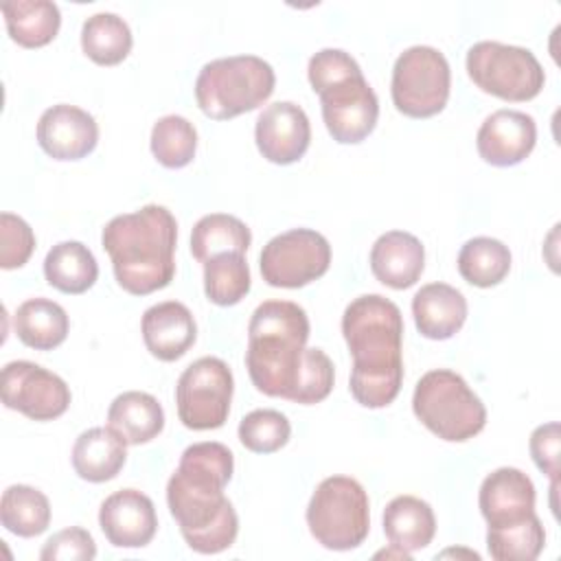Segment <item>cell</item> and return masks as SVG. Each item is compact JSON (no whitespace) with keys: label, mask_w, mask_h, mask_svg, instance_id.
<instances>
[{"label":"cell","mask_w":561,"mask_h":561,"mask_svg":"<svg viewBox=\"0 0 561 561\" xmlns=\"http://www.w3.org/2000/svg\"><path fill=\"white\" fill-rule=\"evenodd\" d=\"M309 318L291 300L261 302L248 324L245 368L259 392L313 405L329 397L335 381L333 362L309 348Z\"/></svg>","instance_id":"6da1fadb"},{"label":"cell","mask_w":561,"mask_h":561,"mask_svg":"<svg viewBox=\"0 0 561 561\" xmlns=\"http://www.w3.org/2000/svg\"><path fill=\"white\" fill-rule=\"evenodd\" d=\"M234 471L232 451L215 440L193 443L167 482V504L186 546L199 554L230 548L239 533L234 506L224 495Z\"/></svg>","instance_id":"7a4b0ae2"},{"label":"cell","mask_w":561,"mask_h":561,"mask_svg":"<svg viewBox=\"0 0 561 561\" xmlns=\"http://www.w3.org/2000/svg\"><path fill=\"white\" fill-rule=\"evenodd\" d=\"M342 335L353 357L348 386L353 399L373 410L390 405L403 381L399 307L379 294H364L344 309Z\"/></svg>","instance_id":"3957f363"},{"label":"cell","mask_w":561,"mask_h":561,"mask_svg":"<svg viewBox=\"0 0 561 561\" xmlns=\"http://www.w3.org/2000/svg\"><path fill=\"white\" fill-rule=\"evenodd\" d=\"M112 259L116 283L134 296L167 287L175 276L178 221L169 208L147 204L136 213L116 215L101 234Z\"/></svg>","instance_id":"277c9868"},{"label":"cell","mask_w":561,"mask_h":561,"mask_svg":"<svg viewBox=\"0 0 561 561\" xmlns=\"http://www.w3.org/2000/svg\"><path fill=\"white\" fill-rule=\"evenodd\" d=\"M274 68L256 55L219 57L199 70L195 99L213 121H228L263 105L274 92Z\"/></svg>","instance_id":"5b68a950"},{"label":"cell","mask_w":561,"mask_h":561,"mask_svg":"<svg viewBox=\"0 0 561 561\" xmlns=\"http://www.w3.org/2000/svg\"><path fill=\"white\" fill-rule=\"evenodd\" d=\"M412 410L438 438L465 443L486 425V408L467 381L447 368L425 373L414 388Z\"/></svg>","instance_id":"8992f818"},{"label":"cell","mask_w":561,"mask_h":561,"mask_svg":"<svg viewBox=\"0 0 561 561\" xmlns=\"http://www.w3.org/2000/svg\"><path fill=\"white\" fill-rule=\"evenodd\" d=\"M307 526L327 550H353L370 530V502L366 489L348 476L324 478L307 506Z\"/></svg>","instance_id":"52a82bcc"},{"label":"cell","mask_w":561,"mask_h":561,"mask_svg":"<svg viewBox=\"0 0 561 561\" xmlns=\"http://www.w3.org/2000/svg\"><path fill=\"white\" fill-rule=\"evenodd\" d=\"M467 72L482 92L515 103L535 99L546 83L533 50L493 39L476 42L467 50Z\"/></svg>","instance_id":"ba28073f"},{"label":"cell","mask_w":561,"mask_h":561,"mask_svg":"<svg viewBox=\"0 0 561 561\" xmlns=\"http://www.w3.org/2000/svg\"><path fill=\"white\" fill-rule=\"evenodd\" d=\"M451 70L445 55L432 46L405 48L392 68V103L410 118H430L445 110Z\"/></svg>","instance_id":"9c48e42d"},{"label":"cell","mask_w":561,"mask_h":561,"mask_svg":"<svg viewBox=\"0 0 561 561\" xmlns=\"http://www.w3.org/2000/svg\"><path fill=\"white\" fill-rule=\"evenodd\" d=\"M234 379L219 357H199L178 379L175 405L184 427L202 432L217 430L230 414Z\"/></svg>","instance_id":"30bf717a"},{"label":"cell","mask_w":561,"mask_h":561,"mask_svg":"<svg viewBox=\"0 0 561 561\" xmlns=\"http://www.w3.org/2000/svg\"><path fill=\"white\" fill-rule=\"evenodd\" d=\"M259 265L270 287L298 289L327 274L331 245L324 234L311 228H291L263 245Z\"/></svg>","instance_id":"8fae6325"},{"label":"cell","mask_w":561,"mask_h":561,"mask_svg":"<svg viewBox=\"0 0 561 561\" xmlns=\"http://www.w3.org/2000/svg\"><path fill=\"white\" fill-rule=\"evenodd\" d=\"M318 96L324 125L335 142L357 145L375 129L379 101L362 72L327 85Z\"/></svg>","instance_id":"7c38bea8"},{"label":"cell","mask_w":561,"mask_h":561,"mask_svg":"<svg viewBox=\"0 0 561 561\" xmlns=\"http://www.w3.org/2000/svg\"><path fill=\"white\" fill-rule=\"evenodd\" d=\"M2 403L33 421H53L70 405L66 381L39 364L18 359L2 368Z\"/></svg>","instance_id":"4fadbf2b"},{"label":"cell","mask_w":561,"mask_h":561,"mask_svg":"<svg viewBox=\"0 0 561 561\" xmlns=\"http://www.w3.org/2000/svg\"><path fill=\"white\" fill-rule=\"evenodd\" d=\"M254 140L265 160L274 164H291L309 149L311 125L300 105L276 101L259 114Z\"/></svg>","instance_id":"5bb4252c"},{"label":"cell","mask_w":561,"mask_h":561,"mask_svg":"<svg viewBox=\"0 0 561 561\" xmlns=\"http://www.w3.org/2000/svg\"><path fill=\"white\" fill-rule=\"evenodd\" d=\"M99 526L116 548H142L158 530L156 506L138 489H121L107 495L99 508Z\"/></svg>","instance_id":"9a60e30c"},{"label":"cell","mask_w":561,"mask_h":561,"mask_svg":"<svg viewBox=\"0 0 561 561\" xmlns=\"http://www.w3.org/2000/svg\"><path fill=\"white\" fill-rule=\"evenodd\" d=\"M37 142L53 160H81L99 142V125L85 110L57 103L39 116Z\"/></svg>","instance_id":"2e32d148"},{"label":"cell","mask_w":561,"mask_h":561,"mask_svg":"<svg viewBox=\"0 0 561 561\" xmlns=\"http://www.w3.org/2000/svg\"><path fill=\"white\" fill-rule=\"evenodd\" d=\"M537 142L535 118L519 110H497L478 129L476 147L484 162L493 167H515L524 162Z\"/></svg>","instance_id":"e0dca14e"},{"label":"cell","mask_w":561,"mask_h":561,"mask_svg":"<svg viewBox=\"0 0 561 561\" xmlns=\"http://www.w3.org/2000/svg\"><path fill=\"white\" fill-rule=\"evenodd\" d=\"M478 504L491 528L524 522L535 515V484L524 471L500 467L482 480Z\"/></svg>","instance_id":"ac0fdd59"},{"label":"cell","mask_w":561,"mask_h":561,"mask_svg":"<svg viewBox=\"0 0 561 561\" xmlns=\"http://www.w3.org/2000/svg\"><path fill=\"white\" fill-rule=\"evenodd\" d=\"M147 351L160 362L180 359L197 337V324L186 305L164 300L149 307L140 322Z\"/></svg>","instance_id":"d6986e66"},{"label":"cell","mask_w":561,"mask_h":561,"mask_svg":"<svg viewBox=\"0 0 561 561\" xmlns=\"http://www.w3.org/2000/svg\"><path fill=\"white\" fill-rule=\"evenodd\" d=\"M423 267V243L405 230H388L370 248V270L375 278L386 287H412L421 278Z\"/></svg>","instance_id":"ffe728a7"},{"label":"cell","mask_w":561,"mask_h":561,"mask_svg":"<svg viewBox=\"0 0 561 561\" xmlns=\"http://www.w3.org/2000/svg\"><path fill=\"white\" fill-rule=\"evenodd\" d=\"M412 316L423 337L449 340L467 320V300L460 289L447 283H430L414 294Z\"/></svg>","instance_id":"44dd1931"},{"label":"cell","mask_w":561,"mask_h":561,"mask_svg":"<svg viewBox=\"0 0 561 561\" xmlns=\"http://www.w3.org/2000/svg\"><path fill=\"white\" fill-rule=\"evenodd\" d=\"M127 460V443L112 427H90L72 447V469L81 480L107 482L121 473Z\"/></svg>","instance_id":"7402d4cb"},{"label":"cell","mask_w":561,"mask_h":561,"mask_svg":"<svg viewBox=\"0 0 561 561\" xmlns=\"http://www.w3.org/2000/svg\"><path fill=\"white\" fill-rule=\"evenodd\" d=\"M383 533L390 546L405 552L423 550L436 535V517L432 506L414 495H397L383 508Z\"/></svg>","instance_id":"603a6c76"},{"label":"cell","mask_w":561,"mask_h":561,"mask_svg":"<svg viewBox=\"0 0 561 561\" xmlns=\"http://www.w3.org/2000/svg\"><path fill=\"white\" fill-rule=\"evenodd\" d=\"M107 427L127 445H142L164 430V410L153 394L127 390L110 403Z\"/></svg>","instance_id":"cb8c5ba5"},{"label":"cell","mask_w":561,"mask_h":561,"mask_svg":"<svg viewBox=\"0 0 561 561\" xmlns=\"http://www.w3.org/2000/svg\"><path fill=\"white\" fill-rule=\"evenodd\" d=\"M68 327L66 309L50 298H28L13 316L15 335L35 351L57 348L66 340Z\"/></svg>","instance_id":"d4e9b609"},{"label":"cell","mask_w":561,"mask_h":561,"mask_svg":"<svg viewBox=\"0 0 561 561\" xmlns=\"http://www.w3.org/2000/svg\"><path fill=\"white\" fill-rule=\"evenodd\" d=\"M0 11L11 39L24 48L50 44L61 26L59 7L50 0H11Z\"/></svg>","instance_id":"484cf974"},{"label":"cell","mask_w":561,"mask_h":561,"mask_svg":"<svg viewBox=\"0 0 561 561\" xmlns=\"http://www.w3.org/2000/svg\"><path fill=\"white\" fill-rule=\"evenodd\" d=\"M44 276L48 285L64 294H83L96 283L99 265L90 248L81 241H61L48 250Z\"/></svg>","instance_id":"4316f807"},{"label":"cell","mask_w":561,"mask_h":561,"mask_svg":"<svg viewBox=\"0 0 561 561\" xmlns=\"http://www.w3.org/2000/svg\"><path fill=\"white\" fill-rule=\"evenodd\" d=\"M252 243L250 228L234 215L210 213L204 215L191 232V252L199 263L221 252L245 254Z\"/></svg>","instance_id":"83f0119b"},{"label":"cell","mask_w":561,"mask_h":561,"mask_svg":"<svg viewBox=\"0 0 561 561\" xmlns=\"http://www.w3.org/2000/svg\"><path fill=\"white\" fill-rule=\"evenodd\" d=\"M131 44V31L116 13H94L81 26V48L99 66L121 64L129 55Z\"/></svg>","instance_id":"f1b7e54d"},{"label":"cell","mask_w":561,"mask_h":561,"mask_svg":"<svg viewBox=\"0 0 561 561\" xmlns=\"http://www.w3.org/2000/svg\"><path fill=\"white\" fill-rule=\"evenodd\" d=\"M0 522L18 537H37L50 524V502L35 486L11 484L0 500Z\"/></svg>","instance_id":"f546056e"},{"label":"cell","mask_w":561,"mask_h":561,"mask_svg":"<svg viewBox=\"0 0 561 561\" xmlns=\"http://www.w3.org/2000/svg\"><path fill=\"white\" fill-rule=\"evenodd\" d=\"M460 276L476 287H493L511 272V250L497 239L473 237L458 252Z\"/></svg>","instance_id":"4dcf8cb0"},{"label":"cell","mask_w":561,"mask_h":561,"mask_svg":"<svg viewBox=\"0 0 561 561\" xmlns=\"http://www.w3.org/2000/svg\"><path fill=\"white\" fill-rule=\"evenodd\" d=\"M252 278L241 252H221L204 263V291L210 302L232 307L250 291Z\"/></svg>","instance_id":"1f68e13d"},{"label":"cell","mask_w":561,"mask_h":561,"mask_svg":"<svg viewBox=\"0 0 561 561\" xmlns=\"http://www.w3.org/2000/svg\"><path fill=\"white\" fill-rule=\"evenodd\" d=\"M543 546L546 530L537 513L511 526L486 528V548L495 561H535Z\"/></svg>","instance_id":"d6a6232c"},{"label":"cell","mask_w":561,"mask_h":561,"mask_svg":"<svg viewBox=\"0 0 561 561\" xmlns=\"http://www.w3.org/2000/svg\"><path fill=\"white\" fill-rule=\"evenodd\" d=\"M151 153L167 169H182L195 158L197 131L193 123L180 114H167L153 123Z\"/></svg>","instance_id":"836d02e7"},{"label":"cell","mask_w":561,"mask_h":561,"mask_svg":"<svg viewBox=\"0 0 561 561\" xmlns=\"http://www.w3.org/2000/svg\"><path fill=\"white\" fill-rule=\"evenodd\" d=\"M239 440L245 449L254 454H274L287 445L291 436V425L278 410H252L239 423Z\"/></svg>","instance_id":"e575fe53"},{"label":"cell","mask_w":561,"mask_h":561,"mask_svg":"<svg viewBox=\"0 0 561 561\" xmlns=\"http://www.w3.org/2000/svg\"><path fill=\"white\" fill-rule=\"evenodd\" d=\"M35 250L33 228L13 213L0 215V267H22Z\"/></svg>","instance_id":"d590c367"},{"label":"cell","mask_w":561,"mask_h":561,"mask_svg":"<svg viewBox=\"0 0 561 561\" xmlns=\"http://www.w3.org/2000/svg\"><path fill=\"white\" fill-rule=\"evenodd\" d=\"M357 72H362L359 64L346 50H340V48L318 50L309 59V68H307L309 83L316 94H320L327 85H331L344 77L357 75Z\"/></svg>","instance_id":"8d00e7d4"},{"label":"cell","mask_w":561,"mask_h":561,"mask_svg":"<svg viewBox=\"0 0 561 561\" xmlns=\"http://www.w3.org/2000/svg\"><path fill=\"white\" fill-rule=\"evenodd\" d=\"M96 557V543L85 528L70 526L55 533L42 548V561H92Z\"/></svg>","instance_id":"74e56055"},{"label":"cell","mask_w":561,"mask_h":561,"mask_svg":"<svg viewBox=\"0 0 561 561\" xmlns=\"http://www.w3.org/2000/svg\"><path fill=\"white\" fill-rule=\"evenodd\" d=\"M559 443H561V427L557 421L543 423L533 430L530 434V456L539 471H543L552 484L559 486V471H561V458H559Z\"/></svg>","instance_id":"f35d334b"}]
</instances>
